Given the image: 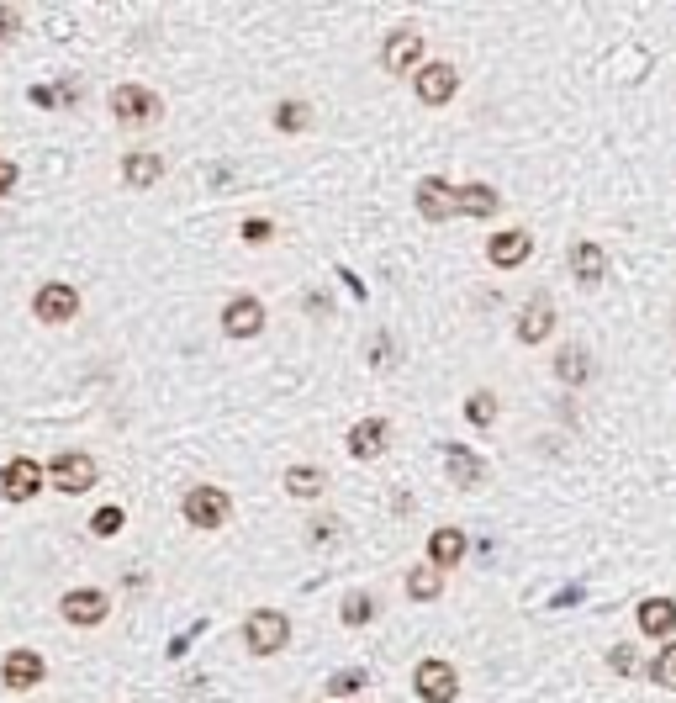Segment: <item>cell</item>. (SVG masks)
<instances>
[{"instance_id":"6da1fadb","label":"cell","mask_w":676,"mask_h":703,"mask_svg":"<svg viewBox=\"0 0 676 703\" xmlns=\"http://www.w3.org/2000/svg\"><path fill=\"white\" fill-rule=\"evenodd\" d=\"M48 476H53V487H59V492L80 497V492H90V487H96V460H90V455H80V450H64V455H53Z\"/></svg>"},{"instance_id":"7a4b0ae2","label":"cell","mask_w":676,"mask_h":703,"mask_svg":"<svg viewBox=\"0 0 676 703\" xmlns=\"http://www.w3.org/2000/svg\"><path fill=\"white\" fill-rule=\"evenodd\" d=\"M286 640H291L286 614H275V608H254V614H249V651L254 656H275Z\"/></svg>"},{"instance_id":"3957f363","label":"cell","mask_w":676,"mask_h":703,"mask_svg":"<svg viewBox=\"0 0 676 703\" xmlns=\"http://www.w3.org/2000/svg\"><path fill=\"white\" fill-rule=\"evenodd\" d=\"M412 688H418L423 703H455L460 677H455V666H449V661H423L418 677H412Z\"/></svg>"},{"instance_id":"277c9868","label":"cell","mask_w":676,"mask_h":703,"mask_svg":"<svg viewBox=\"0 0 676 703\" xmlns=\"http://www.w3.org/2000/svg\"><path fill=\"white\" fill-rule=\"evenodd\" d=\"M228 513H233V503H228V492H217V487H196L185 497V518H191L196 529H222Z\"/></svg>"},{"instance_id":"5b68a950","label":"cell","mask_w":676,"mask_h":703,"mask_svg":"<svg viewBox=\"0 0 676 703\" xmlns=\"http://www.w3.org/2000/svg\"><path fill=\"white\" fill-rule=\"evenodd\" d=\"M32 312H37V323H69L74 312H80V291L64 286V281H48L43 291H37Z\"/></svg>"},{"instance_id":"8992f818","label":"cell","mask_w":676,"mask_h":703,"mask_svg":"<svg viewBox=\"0 0 676 703\" xmlns=\"http://www.w3.org/2000/svg\"><path fill=\"white\" fill-rule=\"evenodd\" d=\"M37 487H43V466H37V460H11V466H0V497H6V503H27V497H37Z\"/></svg>"},{"instance_id":"52a82bcc","label":"cell","mask_w":676,"mask_h":703,"mask_svg":"<svg viewBox=\"0 0 676 703\" xmlns=\"http://www.w3.org/2000/svg\"><path fill=\"white\" fill-rule=\"evenodd\" d=\"M444 471H449V481H455L460 492H476L486 481V460L476 450H465V444H444Z\"/></svg>"},{"instance_id":"ba28073f","label":"cell","mask_w":676,"mask_h":703,"mask_svg":"<svg viewBox=\"0 0 676 703\" xmlns=\"http://www.w3.org/2000/svg\"><path fill=\"white\" fill-rule=\"evenodd\" d=\"M111 111L122 122H148V117H159V96L148 85H117L111 90Z\"/></svg>"},{"instance_id":"9c48e42d","label":"cell","mask_w":676,"mask_h":703,"mask_svg":"<svg viewBox=\"0 0 676 703\" xmlns=\"http://www.w3.org/2000/svg\"><path fill=\"white\" fill-rule=\"evenodd\" d=\"M418 53H423V32L418 27H397V32L386 37V48H381V64L391 74H402V69L418 64Z\"/></svg>"},{"instance_id":"30bf717a","label":"cell","mask_w":676,"mask_h":703,"mask_svg":"<svg viewBox=\"0 0 676 703\" xmlns=\"http://www.w3.org/2000/svg\"><path fill=\"white\" fill-rule=\"evenodd\" d=\"M222 328H228L233 339H254V333L265 328V307H259L254 296H233V302L222 307Z\"/></svg>"},{"instance_id":"8fae6325","label":"cell","mask_w":676,"mask_h":703,"mask_svg":"<svg viewBox=\"0 0 676 703\" xmlns=\"http://www.w3.org/2000/svg\"><path fill=\"white\" fill-rule=\"evenodd\" d=\"M64 619H69V624H80V629L101 624V619H106V592H96V587H74V592H64Z\"/></svg>"},{"instance_id":"7c38bea8","label":"cell","mask_w":676,"mask_h":703,"mask_svg":"<svg viewBox=\"0 0 676 703\" xmlns=\"http://www.w3.org/2000/svg\"><path fill=\"white\" fill-rule=\"evenodd\" d=\"M418 212H423L428 222L460 217V207H455V185H444L439 175H428V180L418 185Z\"/></svg>"},{"instance_id":"4fadbf2b","label":"cell","mask_w":676,"mask_h":703,"mask_svg":"<svg viewBox=\"0 0 676 703\" xmlns=\"http://www.w3.org/2000/svg\"><path fill=\"white\" fill-rule=\"evenodd\" d=\"M460 90V74L449 69V64H428V69H418V101L423 106H444L449 96Z\"/></svg>"},{"instance_id":"5bb4252c","label":"cell","mask_w":676,"mask_h":703,"mask_svg":"<svg viewBox=\"0 0 676 703\" xmlns=\"http://www.w3.org/2000/svg\"><path fill=\"white\" fill-rule=\"evenodd\" d=\"M571 275H576L581 286H603V275H608V254H603V244H592V238L571 244Z\"/></svg>"},{"instance_id":"9a60e30c","label":"cell","mask_w":676,"mask_h":703,"mask_svg":"<svg viewBox=\"0 0 676 703\" xmlns=\"http://www.w3.org/2000/svg\"><path fill=\"white\" fill-rule=\"evenodd\" d=\"M43 656L37 651H11L6 656V666H0V677H6V688H16V693H27V688H37V682H43Z\"/></svg>"},{"instance_id":"2e32d148","label":"cell","mask_w":676,"mask_h":703,"mask_svg":"<svg viewBox=\"0 0 676 703\" xmlns=\"http://www.w3.org/2000/svg\"><path fill=\"white\" fill-rule=\"evenodd\" d=\"M529 249H534V238H529V233L507 228V233L492 238V249H486V254H492V265H497V270H513V265H523V259H529Z\"/></svg>"},{"instance_id":"e0dca14e","label":"cell","mask_w":676,"mask_h":703,"mask_svg":"<svg viewBox=\"0 0 676 703\" xmlns=\"http://www.w3.org/2000/svg\"><path fill=\"white\" fill-rule=\"evenodd\" d=\"M550 328H555V307H550V296H534V302L523 307L518 339H523V344H539V339H550Z\"/></svg>"},{"instance_id":"ac0fdd59","label":"cell","mask_w":676,"mask_h":703,"mask_svg":"<svg viewBox=\"0 0 676 703\" xmlns=\"http://www.w3.org/2000/svg\"><path fill=\"white\" fill-rule=\"evenodd\" d=\"M386 450V423L381 418H365V423H354L349 429V455L354 460H375Z\"/></svg>"},{"instance_id":"d6986e66","label":"cell","mask_w":676,"mask_h":703,"mask_svg":"<svg viewBox=\"0 0 676 703\" xmlns=\"http://www.w3.org/2000/svg\"><path fill=\"white\" fill-rule=\"evenodd\" d=\"M460 555H465V534L460 529H439L434 540H428V561H434V571L460 566Z\"/></svg>"},{"instance_id":"ffe728a7","label":"cell","mask_w":676,"mask_h":703,"mask_svg":"<svg viewBox=\"0 0 676 703\" xmlns=\"http://www.w3.org/2000/svg\"><path fill=\"white\" fill-rule=\"evenodd\" d=\"M640 629L645 635H671L676 629V603L671 598H645L640 603Z\"/></svg>"},{"instance_id":"44dd1931","label":"cell","mask_w":676,"mask_h":703,"mask_svg":"<svg viewBox=\"0 0 676 703\" xmlns=\"http://www.w3.org/2000/svg\"><path fill=\"white\" fill-rule=\"evenodd\" d=\"M455 207L465 217H492L502 207V196L492 191V185H465V191H455Z\"/></svg>"},{"instance_id":"7402d4cb","label":"cell","mask_w":676,"mask_h":703,"mask_svg":"<svg viewBox=\"0 0 676 703\" xmlns=\"http://www.w3.org/2000/svg\"><path fill=\"white\" fill-rule=\"evenodd\" d=\"M555 376L566 381V386H581V381H592V355L587 349H560V360H555Z\"/></svg>"},{"instance_id":"603a6c76","label":"cell","mask_w":676,"mask_h":703,"mask_svg":"<svg viewBox=\"0 0 676 703\" xmlns=\"http://www.w3.org/2000/svg\"><path fill=\"white\" fill-rule=\"evenodd\" d=\"M159 175H164V159L159 154H127V164H122V180L138 185V191H143V185H154Z\"/></svg>"},{"instance_id":"cb8c5ba5","label":"cell","mask_w":676,"mask_h":703,"mask_svg":"<svg viewBox=\"0 0 676 703\" xmlns=\"http://www.w3.org/2000/svg\"><path fill=\"white\" fill-rule=\"evenodd\" d=\"M286 492H291V497H317V492H323V471L291 466V471H286Z\"/></svg>"},{"instance_id":"d4e9b609","label":"cell","mask_w":676,"mask_h":703,"mask_svg":"<svg viewBox=\"0 0 676 703\" xmlns=\"http://www.w3.org/2000/svg\"><path fill=\"white\" fill-rule=\"evenodd\" d=\"M439 587H444V577H439L434 566H418V571H412V577H407V592H412V598H418V603L439 598Z\"/></svg>"},{"instance_id":"484cf974","label":"cell","mask_w":676,"mask_h":703,"mask_svg":"<svg viewBox=\"0 0 676 703\" xmlns=\"http://www.w3.org/2000/svg\"><path fill=\"white\" fill-rule=\"evenodd\" d=\"M465 418H471L476 429H486V423L497 418V397L492 392H471V397H465Z\"/></svg>"},{"instance_id":"4316f807","label":"cell","mask_w":676,"mask_h":703,"mask_svg":"<svg viewBox=\"0 0 676 703\" xmlns=\"http://www.w3.org/2000/svg\"><path fill=\"white\" fill-rule=\"evenodd\" d=\"M650 677H655V688H671L676 693V640L666 645L661 656H655V666H650Z\"/></svg>"},{"instance_id":"83f0119b","label":"cell","mask_w":676,"mask_h":703,"mask_svg":"<svg viewBox=\"0 0 676 703\" xmlns=\"http://www.w3.org/2000/svg\"><path fill=\"white\" fill-rule=\"evenodd\" d=\"M307 122H312V117H307L302 101H280V106H275V127H286V133H302Z\"/></svg>"},{"instance_id":"f1b7e54d","label":"cell","mask_w":676,"mask_h":703,"mask_svg":"<svg viewBox=\"0 0 676 703\" xmlns=\"http://www.w3.org/2000/svg\"><path fill=\"white\" fill-rule=\"evenodd\" d=\"M370 614H375L370 592H349V598H344V624H370Z\"/></svg>"},{"instance_id":"f546056e","label":"cell","mask_w":676,"mask_h":703,"mask_svg":"<svg viewBox=\"0 0 676 703\" xmlns=\"http://www.w3.org/2000/svg\"><path fill=\"white\" fill-rule=\"evenodd\" d=\"M365 688V672L354 666V672H333V682H328V693L333 698H344V693H360Z\"/></svg>"},{"instance_id":"4dcf8cb0","label":"cell","mask_w":676,"mask_h":703,"mask_svg":"<svg viewBox=\"0 0 676 703\" xmlns=\"http://www.w3.org/2000/svg\"><path fill=\"white\" fill-rule=\"evenodd\" d=\"M122 529V508H101L96 518H90V534H101V540H106V534H117Z\"/></svg>"},{"instance_id":"1f68e13d","label":"cell","mask_w":676,"mask_h":703,"mask_svg":"<svg viewBox=\"0 0 676 703\" xmlns=\"http://www.w3.org/2000/svg\"><path fill=\"white\" fill-rule=\"evenodd\" d=\"M265 238H270V222H265V217H249V222H243V244H265Z\"/></svg>"},{"instance_id":"d6a6232c","label":"cell","mask_w":676,"mask_h":703,"mask_svg":"<svg viewBox=\"0 0 676 703\" xmlns=\"http://www.w3.org/2000/svg\"><path fill=\"white\" fill-rule=\"evenodd\" d=\"M16 27H22V11H16V6H0V37H11Z\"/></svg>"},{"instance_id":"836d02e7","label":"cell","mask_w":676,"mask_h":703,"mask_svg":"<svg viewBox=\"0 0 676 703\" xmlns=\"http://www.w3.org/2000/svg\"><path fill=\"white\" fill-rule=\"evenodd\" d=\"M613 672H634V651H629V645H613Z\"/></svg>"},{"instance_id":"e575fe53","label":"cell","mask_w":676,"mask_h":703,"mask_svg":"<svg viewBox=\"0 0 676 703\" xmlns=\"http://www.w3.org/2000/svg\"><path fill=\"white\" fill-rule=\"evenodd\" d=\"M11 185H16V164H11V159H0V196H6Z\"/></svg>"}]
</instances>
